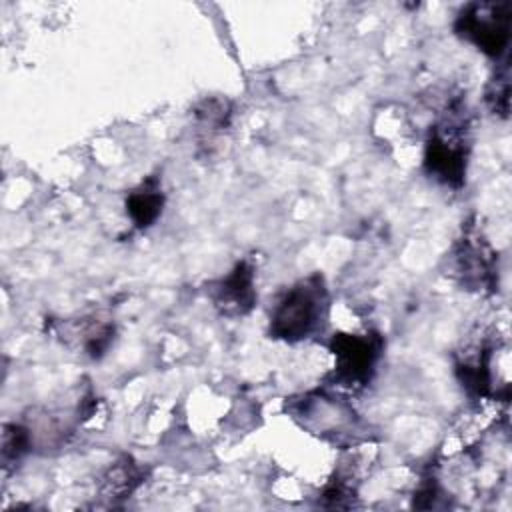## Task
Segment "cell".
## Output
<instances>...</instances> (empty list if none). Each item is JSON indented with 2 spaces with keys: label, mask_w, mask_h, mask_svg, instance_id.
Instances as JSON below:
<instances>
[{
  "label": "cell",
  "mask_w": 512,
  "mask_h": 512,
  "mask_svg": "<svg viewBox=\"0 0 512 512\" xmlns=\"http://www.w3.org/2000/svg\"><path fill=\"white\" fill-rule=\"evenodd\" d=\"M456 266H458V272L462 274V282L478 290L494 286V278H496L494 254L482 242L464 240L456 256Z\"/></svg>",
  "instance_id": "6"
},
{
  "label": "cell",
  "mask_w": 512,
  "mask_h": 512,
  "mask_svg": "<svg viewBox=\"0 0 512 512\" xmlns=\"http://www.w3.org/2000/svg\"><path fill=\"white\" fill-rule=\"evenodd\" d=\"M328 314V290L320 274L296 282L276 304L270 318V334L286 342H298L318 332Z\"/></svg>",
  "instance_id": "1"
},
{
  "label": "cell",
  "mask_w": 512,
  "mask_h": 512,
  "mask_svg": "<svg viewBox=\"0 0 512 512\" xmlns=\"http://www.w3.org/2000/svg\"><path fill=\"white\" fill-rule=\"evenodd\" d=\"M336 356V378L348 386H362L372 378L382 354L378 334H336L330 344Z\"/></svg>",
  "instance_id": "4"
},
{
  "label": "cell",
  "mask_w": 512,
  "mask_h": 512,
  "mask_svg": "<svg viewBox=\"0 0 512 512\" xmlns=\"http://www.w3.org/2000/svg\"><path fill=\"white\" fill-rule=\"evenodd\" d=\"M32 446L30 430L20 424H8L2 432V462L8 466L10 462H18Z\"/></svg>",
  "instance_id": "9"
},
{
  "label": "cell",
  "mask_w": 512,
  "mask_h": 512,
  "mask_svg": "<svg viewBox=\"0 0 512 512\" xmlns=\"http://www.w3.org/2000/svg\"><path fill=\"white\" fill-rule=\"evenodd\" d=\"M214 306L226 316H242L252 310L256 300L254 268L248 262H240L234 270L218 280L210 290Z\"/></svg>",
  "instance_id": "5"
},
{
  "label": "cell",
  "mask_w": 512,
  "mask_h": 512,
  "mask_svg": "<svg viewBox=\"0 0 512 512\" xmlns=\"http://www.w3.org/2000/svg\"><path fill=\"white\" fill-rule=\"evenodd\" d=\"M164 194L156 176L144 180L138 188H134L126 198V212L132 218L134 226L144 230L152 226L162 214Z\"/></svg>",
  "instance_id": "7"
},
{
  "label": "cell",
  "mask_w": 512,
  "mask_h": 512,
  "mask_svg": "<svg viewBox=\"0 0 512 512\" xmlns=\"http://www.w3.org/2000/svg\"><path fill=\"white\" fill-rule=\"evenodd\" d=\"M144 474L138 464H134L130 458H122L106 472L102 480V492L108 498H124L130 494L140 482Z\"/></svg>",
  "instance_id": "8"
},
{
  "label": "cell",
  "mask_w": 512,
  "mask_h": 512,
  "mask_svg": "<svg viewBox=\"0 0 512 512\" xmlns=\"http://www.w3.org/2000/svg\"><path fill=\"white\" fill-rule=\"evenodd\" d=\"M466 158L468 148L462 126L456 122H446L432 130L424 156L428 174L444 184L460 186L466 174Z\"/></svg>",
  "instance_id": "3"
},
{
  "label": "cell",
  "mask_w": 512,
  "mask_h": 512,
  "mask_svg": "<svg viewBox=\"0 0 512 512\" xmlns=\"http://www.w3.org/2000/svg\"><path fill=\"white\" fill-rule=\"evenodd\" d=\"M512 6L508 2H476L468 4L458 20L456 32L470 40L478 50L492 58H500L510 42Z\"/></svg>",
  "instance_id": "2"
}]
</instances>
